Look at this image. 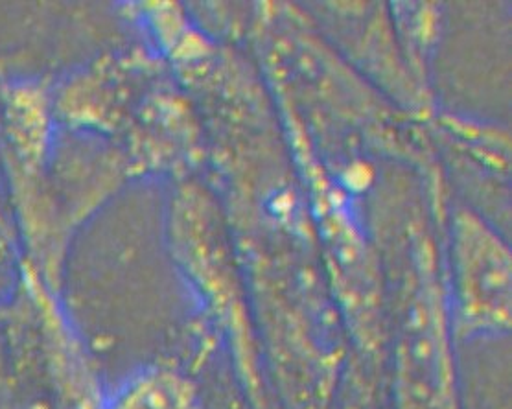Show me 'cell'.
<instances>
[{"instance_id": "1", "label": "cell", "mask_w": 512, "mask_h": 409, "mask_svg": "<svg viewBox=\"0 0 512 409\" xmlns=\"http://www.w3.org/2000/svg\"><path fill=\"white\" fill-rule=\"evenodd\" d=\"M455 304L466 332L496 334L511 325V251L472 212L461 211L452 233Z\"/></svg>"}, {"instance_id": "2", "label": "cell", "mask_w": 512, "mask_h": 409, "mask_svg": "<svg viewBox=\"0 0 512 409\" xmlns=\"http://www.w3.org/2000/svg\"><path fill=\"white\" fill-rule=\"evenodd\" d=\"M100 409H201L198 389L185 374L152 367L133 374Z\"/></svg>"}]
</instances>
